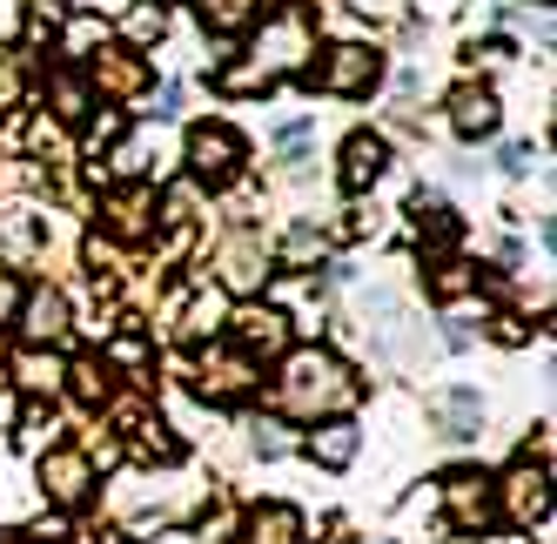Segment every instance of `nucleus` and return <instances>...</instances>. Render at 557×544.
Wrapping results in <instances>:
<instances>
[{
    "instance_id": "obj_5",
    "label": "nucleus",
    "mask_w": 557,
    "mask_h": 544,
    "mask_svg": "<svg viewBox=\"0 0 557 544\" xmlns=\"http://www.w3.org/2000/svg\"><path fill=\"white\" fill-rule=\"evenodd\" d=\"M188 175L209 182V188H228L235 175H243V135L222 128V122L195 128V135H188Z\"/></svg>"
},
{
    "instance_id": "obj_16",
    "label": "nucleus",
    "mask_w": 557,
    "mask_h": 544,
    "mask_svg": "<svg viewBox=\"0 0 557 544\" xmlns=\"http://www.w3.org/2000/svg\"><path fill=\"white\" fill-rule=\"evenodd\" d=\"M249 544H302V511L296 504H262V511H249Z\"/></svg>"
},
{
    "instance_id": "obj_21",
    "label": "nucleus",
    "mask_w": 557,
    "mask_h": 544,
    "mask_svg": "<svg viewBox=\"0 0 557 544\" xmlns=\"http://www.w3.org/2000/svg\"><path fill=\"white\" fill-rule=\"evenodd\" d=\"M417 236H423L430 249H450V243H457V222H450V209L436 202V196H417Z\"/></svg>"
},
{
    "instance_id": "obj_17",
    "label": "nucleus",
    "mask_w": 557,
    "mask_h": 544,
    "mask_svg": "<svg viewBox=\"0 0 557 544\" xmlns=\"http://www.w3.org/2000/svg\"><path fill=\"white\" fill-rule=\"evenodd\" d=\"M262 21V0H202V27L222 34V41H235V34H249Z\"/></svg>"
},
{
    "instance_id": "obj_28",
    "label": "nucleus",
    "mask_w": 557,
    "mask_h": 544,
    "mask_svg": "<svg viewBox=\"0 0 557 544\" xmlns=\"http://www.w3.org/2000/svg\"><path fill=\"white\" fill-rule=\"evenodd\" d=\"M162 27H169L162 8H135V14H128V34H135V41H162Z\"/></svg>"
},
{
    "instance_id": "obj_19",
    "label": "nucleus",
    "mask_w": 557,
    "mask_h": 544,
    "mask_svg": "<svg viewBox=\"0 0 557 544\" xmlns=\"http://www.w3.org/2000/svg\"><path fill=\"white\" fill-rule=\"evenodd\" d=\"M356 444H363V437H356V423L336 417V423H323V431L309 437V457H315V463H330V471H343V463L356 457Z\"/></svg>"
},
{
    "instance_id": "obj_6",
    "label": "nucleus",
    "mask_w": 557,
    "mask_h": 544,
    "mask_svg": "<svg viewBox=\"0 0 557 544\" xmlns=\"http://www.w3.org/2000/svg\"><path fill=\"white\" fill-rule=\"evenodd\" d=\"M141 88H148V61L135 48H101V54H88V95L135 101Z\"/></svg>"
},
{
    "instance_id": "obj_30",
    "label": "nucleus",
    "mask_w": 557,
    "mask_h": 544,
    "mask_svg": "<svg viewBox=\"0 0 557 544\" xmlns=\"http://www.w3.org/2000/svg\"><path fill=\"white\" fill-rule=\"evenodd\" d=\"M256 450H262V457H283V450H289L283 423H256Z\"/></svg>"
},
{
    "instance_id": "obj_10",
    "label": "nucleus",
    "mask_w": 557,
    "mask_h": 544,
    "mask_svg": "<svg viewBox=\"0 0 557 544\" xmlns=\"http://www.w3.org/2000/svg\"><path fill=\"white\" fill-rule=\"evenodd\" d=\"M235 349H249V357H283L289 349V317L283 309H235Z\"/></svg>"
},
{
    "instance_id": "obj_20",
    "label": "nucleus",
    "mask_w": 557,
    "mask_h": 544,
    "mask_svg": "<svg viewBox=\"0 0 557 544\" xmlns=\"http://www.w3.org/2000/svg\"><path fill=\"white\" fill-rule=\"evenodd\" d=\"M48 101H54V122H82L95 95H88L82 74H54V82H48Z\"/></svg>"
},
{
    "instance_id": "obj_31",
    "label": "nucleus",
    "mask_w": 557,
    "mask_h": 544,
    "mask_svg": "<svg viewBox=\"0 0 557 544\" xmlns=\"http://www.w3.org/2000/svg\"><path fill=\"white\" fill-rule=\"evenodd\" d=\"M154 114H162V122H169V114H182V82H162V88H154Z\"/></svg>"
},
{
    "instance_id": "obj_33",
    "label": "nucleus",
    "mask_w": 557,
    "mask_h": 544,
    "mask_svg": "<svg viewBox=\"0 0 557 544\" xmlns=\"http://www.w3.org/2000/svg\"><path fill=\"white\" fill-rule=\"evenodd\" d=\"M34 544H61V531H41V537H34Z\"/></svg>"
},
{
    "instance_id": "obj_18",
    "label": "nucleus",
    "mask_w": 557,
    "mask_h": 544,
    "mask_svg": "<svg viewBox=\"0 0 557 544\" xmlns=\"http://www.w3.org/2000/svg\"><path fill=\"white\" fill-rule=\"evenodd\" d=\"M222 283L228 289H256L262 283V249H256V236H228V249H222Z\"/></svg>"
},
{
    "instance_id": "obj_24",
    "label": "nucleus",
    "mask_w": 557,
    "mask_h": 544,
    "mask_svg": "<svg viewBox=\"0 0 557 544\" xmlns=\"http://www.w3.org/2000/svg\"><path fill=\"white\" fill-rule=\"evenodd\" d=\"M444 437H450V444H470V437H476V397H470V391H450V397H444Z\"/></svg>"
},
{
    "instance_id": "obj_14",
    "label": "nucleus",
    "mask_w": 557,
    "mask_h": 544,
    "mask_svg": "<svg viewBox=\"0 0 557 544\" xmlns=\"http://www.w3.org/2000/svg\"><path fill=\"white\" fill-rule=\"evenodd\" d=\"M497 114H504V108H497L491 88H457V95H450V128L470 135V141H476V135H497Z\"/></svg>"
},
{
    "instance_id": "obj_15",
    "label": "nucleus",
    "mask_w": 557,
    "mask_h": 544,
    "mask_svg": "<svg viewBox=\"0 0 557 544\" xmlns=\"http://www.w3.org/2000/svg\"><path fill=\"white\" fill-rule=\"evenodd\" d=\"M14 383H21L27 397H54L61 383H67V363L54 357V349L34 343V349H21V357H14Z\"/></svg>"
},
{
    "instance_id": "obj_32",
    "label": "nucleus",
    "mask_w": 557,
    "mask_h": 544,
    "mask_svg": "<svg viewBox=\"0 0 557 544\" xmlns=\"http://www.w3.org/2000/svg\"><path fill=\"white\" fill-rule=\"evenodd\" d=\"M14 309H21V283L0 276V323H14Z\"/></svg>"
},
{
    "instance_id": "obj_2",
    "label": "nucleus",
    "mask_w": 557,
    "mask_h": 544,
    "mask_svg": "<svg viewBox=\"0 0 557 544\" xmlns=\"http://www.w3.org/2000/svg\"><path fill=\"white\" fill-rule=\"evenodd\" d=\"M302 54H309V21H302V14H283V21H269V27H262L256 61L222 67L215 82H222L228 95H256V88H275L283 74H302V67H309Z\"/></svg>"
},
{
    "instance_id": "obj_9",
    "label": "nucleus",
    "mask_w": 557,
    "mask_h": 544,
    "mask_svg": "<svg viewBox=\"0 0 557 544\" xmlns=\"http://www.w3.org/2000/svg\"><path fill=\"white\" fill-rule=\"evenodd\" d=\"M491 478H476V471H457V478H444V518L457 524V531H484L491 524Z\"/></svg>"
},
{
    "instance_id": "obj_1",
    "label": "nucleus",
    "mask_w": 557,
    "mask_h": 544,
    "mask_svg": "<svg viewBox=\"0 0 557 544\" xmlns=\"http://www.w3.org/2000/svg\"><path fill=\"white\" fill-rule=\"evenodd\" d=\"M356 404V376L330 357V349H289L283 376H275V410L315 423V417H343Z\"/></svg>"
},
{
    "instance_id": "obj_11",
    "label": "nucleus",
    "mask_w": 557,
    "mask_h": 544,
    "mask_svg": "<svg viewBox=\"0 0 557 544\" xmlns=\"http://www.w3.org/2000/svg\"><path fill=\"white\" fill-rule=\"evenodd\" d=\"M21 330H27V343H61V336L74 330L67 296H61V289H34V296L21 302Z\"/></svg>"
},
{
    "instance_id": "obj_29",
    "label": "nucleus",
    "mask_w": 557,
    "mask_h": 544,
    "mask_svg": "<svg viewBox=\"0 0 557 544\" xmlns=\"http://www.w3.org/2000/svg\"><path fill=\"white\" fill-rule=\"evenodd\" d=\"M531 162H537V154H531V141H510V148L497 154V169H504V175H531Z\"/></svg>"
},
{
    "instance_id": "obj_26",
    "label": "nucleus",
    "mask_w": 557,
    "mask_h": 544,
    "mask_svg": "<svg viewBox=\"0 0 557 544\" xmlns=\"http://www.w3.org/2000/svg\"><path fill=\"white\" fill-rule=\"evenodd\" d=\"M101 34H108V27H101L95 14H74V21H67V41H61V48H67V54H95V41H101Z\"/></svg>"
},
{
    "instance_id": "obj_12",
    "label": "nucleus",
    "mask_w": 557,
    "mask_h": 544,
    "mask_svg": "<svg viewBox=\"0 0 557 544\" xmlns=\"http://www.w3.org/2000/svg\"><path fill=\"white\" fill-rule=\"evenodd\" d=\"M383 169H389V148H383V135H349V141H343V169H336V175H343V188H349V196H363V188H370Z\"/></svg>"
},
{
    "instance_id": "obj_4",
    "label": "nucleus",
    "mask_w": 557,
    "mask_h": 544,
    "mask_svg": "<svg viewBox=\"0 0 557 544\" xmlns=\"http://www.w3.org/2000/svg\"><path fill=\"white\" fill-rule=\"evenodd\" d=\"M309 82L330 88V95H370V88L383 82V54L363 48V41H343V48H330L323 61L309 67Z\"/></svg>"
},
{
    "instance_id": "obj_8",
    "label": "nucleus",
    "mask_w": 557,
    "mask_h": 544,
    "mask_svg": "<svg viewBox=\"0 0 557 544\" xmlns=\"http://www.w3.org/2000/svg\"><path fill=\"white\" fill-rule=\"evenodd\" d=\"M88 484H95V457L88 450H48L41 457V491L61 504V511H74V504L88 497Z\"/></svg>"
},
{
    "instance_id": "obj_7",
    "label": "nucleus",
    "mask_w": 557,
    "mask_h": 544,
    "mask_svg": "<svg viewBox=\"0 0 557 544\" xmlns=\"http://www.w3.org/2000/svg\"><path fill=\"white\" fill-rule=\"evenodd\" d=\"M504 518L510 524H544L550 518V471L544 463H517L504 478Z\"/></svg>"
},
{
    "instance_id": "obj_23",
    "label": "nucleus",
    "mask_w": 557,
    "mask_h": 544,
    "mask_svg": "<svg viewBox=\"0 0 557 544\" xmlns=\"http://www.w3.org/2000/svg\"><path fill=\"white\" fill-rule=\"evenodd\" d=\"M128 431H135V450H141V457H162V463H175V457H182V444L169 437V423H154V417H135Z\"/></svg>"
},
{
    "instance_id": "obj_27",
    "label": "nucleus",
    "mask_w": 557,
    "mask_h": 544,
    "mask_svg": "<svg viewBox=\"0 0 557 544\" xmlns=\"http://www.w3.org/2000/svg\"><path fill=\"white\" fill-rule=\"evenodd\" d=\"M215 323H222V302H215V296H195V302H188V323H182V330H188V336H209Z\"/></svg>"
},
{
    "instance_id": "obj_3",
    "label": "nucleus",
    "mask_w": 557,
    "mask_h": 544,
    "mask_svg": "<svg viewBox=\"0 0 557 544\" xmlns=\"http://www.w3.org/2000/svg\"><path fill=\"white\" fill-rule=\"evenodd\" d=\"M249 391H256L249 349H222V343H209L202 363H195V397H209V404H243Z\"/></svg>"
},
{
    "instance_id": "obj_22",
    "label": "nucleus",
    "mask_w": 557,
    "mask_h": 544,
    "mask_svg": "<svg viewBox=\"0 0 557 544\" xmlns=\"http://www.w3.org/2000/svg\"><path fill=\"white\" fill-rule=\"evenodd\" d=\"M67 376H74V397H88V404H108V397H114V370H108L101 357H82Z\"/></svg>"
},
{
    "instance_id": "obj_13",
    "label": "nucleus",
    "mask_w": 557,
    "mask_h": 544,
    "mask_svg": "<svg viewBox=\"0 0 557 544\" xmlns=\"http://www.w3.org/2000/svg\"><path fill=\"white\" fill-rule=\"evenodd\" d=\"M101 215H108V228H114V236L141 243V236H148V222H154V188H148V182L122 188V196H108V202H101Z\"/></svg>"
},
{
    "instance_id": "obj_25",
    "label": "nucleus",
    "mask_w": 557,
    "mask_h": 544,
    "mask_svg": "<svg viewBox=\"0 0 557 544\" xmlns=\"http://www.w3.org/2000/svg\"><path fill=\"white\" fill-rule=\"evenodd\" d=\"M470 283H476V276H470L463 262H436V276H430V296H436V302H457Z\"/></svg>"
}]
</instances>
